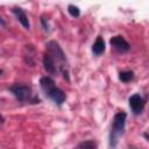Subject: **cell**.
Returning <instances> with one entry per match:
<instances>
[{"label":"cell","instance_id":"obj_1","mask_svg":"<svg viewBox=\"0 0 149 149\" xmlns=\"http://www.w3.org/2000/svg\"><path fill=\"white\" fill-rule=\"evenodd\" d=\"M47 52L52 57L56 66L58 70L62 71L63 73V77L69 80V68H68V61H66V57H65V54L64 51L61 49L59 44L56 42V41H49L47 43Z\"/></svg>","mask_w":149,"mask_h":149},{"label":"cell","instance_id":"obj_2","mask_svg":"<svg viewBox=\"0 0 149 149\" xmlns=\"http://www.w3.org/2000/svg\"><path fill=\"white\" fill-rule=\"evenodd\" d=\"M40 85H41V88L44 92V94L50 100H52L58 106L63 105V102L66 99V94L63 90H61L59 87H57L55 85V81L50 77H47V76L42 77L40 79Z\"/></svg>","mask_w":149,"mask_h":149},{"label":"cell","instance_id":"obj_3","mask_svg":"<svg viewBox=\"0 0 149 149\" xmlns=\"http://www.w3.org/2000/svg\"><path fill=\"white\" fill-rule=\"evenodd\" d=\"M126 118H127V114L125 112H118L114 115L113 123H112L111 132H109V147L111 148H115L120 136L123 135L125 125H126Z\"/></svg>","mask_w":149,"mask_h":149},{"label":"cell","instance_id":"obj_4","mask_svg":"<svg viewBox=\"0 0 149 149\" xmlns=\"http://www.w3.org/2000/svg\"><path fill=\"white\" fill-rule=\"evenodd\" d=\"M9 91L13 93V95L21 102H26V101H33L34 104L37 101L38 102V98H33V92L30 86L24 85V84H14L9 87Z\"/></svg>","mask_w":149,"mask_h":149},{"label":"cell","instance_id":"obj_5","mask_svg":"<svg viewBox=\"0 0 149 149\" xmlns=\"http://www.w3.org/2000/svg\"><path fill=\"white\" fill-rule=\"evenodd\" d=\"M128 102H129V106H130V108H132V112L134 113V114H140V113H142V111H143V108H144V105H146V101H144V99L140 95V94H133L129 99H128Z\"/></svg>","mask_w":149,"mask_h":149},{"label":"cell","instance_id":"obj_6","mask_svg":"<svg viewBox=\"0 0 149 149\" xmlns=\"http://www.w3.org/2000/svg\"><path fill=\"white\" fill-rule=\"evenodd\" d=\"M109 43H111V45H112L115 50H118V51H120V52H126V51H128L129 48H130L129 43H128V42L123 38V36H121V35L113 36V37L111 38Z\"/></svg>","mask_w":149,"mask_h":149},{"label":"cell","instance_id":"obj_7","mask_svg":"<svg viewBox=\"0 0 149 149\" xmlns=\"http://www.w3.org/2000/svg\"><path fill=\"white\" fill-rule=\"evenodd\" d=\"M12 12H13V14L16 16V19L19 20V22L23 26V28H26V29H29V28H30V23H29L28 16H27V14L24 13V10H23L22 8H20V7H14V8L12 9Z\"/></svg>","mask_w":149,"mask_h":149},{"label":"cell","instance_id":"obj_8","mask_svg":"<svg viewBox=\"0 0 149 149\" xmlns=\"http://www.w3.org/2000/svg\"><path fill=\"white\" fill-rule=\"evenodd\" d=\"M43 66H44L45 71L48 73H50V74H56L57 71H58V69H57V66H56L52 57L48 52H45L43 55Z\"/></svg>","mask_w":149,"mask_h":149},{"label":"cell","instance_id":"obj_9","mask_svg":"<svg viewBox=\"0 0 149 149\" xmlns=\"http://www.w3.org/2000/svg\"><path fill=\"white\" fill-rule=\"evenodd\" d=\"M104 51H105V41L101 36H98L92 45V52L95 56H100L101 54H104Z\"/></svg>","mask_w":149,"mask_h":149},{"label":"cell","instance_id":"obj_10","mask_svg":"<svg viewBox=\"0 0 149 149\" xmlns=\"http://www.w3.org/2000/svg\"><path fill=\"white\" fill-rule=\"evenodd\" d=\"M133 78H134V72L130 71V70H128V71H121L119 73V79L121 81H123V83H128V81L133 80Z\"/></svg>","mask_w":149,"mask_h":149},{"label":"cell","instance_id":"obj_11","mask_svg":"<svg viewBox=\"0 0 149 149\" xmlns=\"http://www.w3.org/2000/svg\"><path fill=\"white\" fill-rule=\"evenodd\" d=\"M78 149H97V143L93 140L83 141L78 144Z\"/></svg>","mask_w":149,"mask_h":149},{"label":"cell","instance_id":"obj_12","mask_svg":"<svg viewBox=\"0 0 149 149\" xmlns=\"http://www.w3.org/2000/svg\"><path fill=\"white\" fill-rule=\"evenodd\" d=\"M68 12H69L70 15L73 16V17H78V16L80 15L79 8H78L77 6H74V5H69V6H68Z\"/></svg>","mask_w":149,"mask_h":149},{"label":"cell","instance_id":"obj_13","mask_svg":"<svg viewBox=\"0 0 149 149\" xmlns=\"http://www.w3.org/2000/svg\"><path fill=\"white\" fill-rule=\"evenodd\" d=\"M41 23L43 26V29L45 31H49V24H48V21H47V19L44 16H41Z\"/></svg>","mask_w":149,"mask_h":149},{"label":"cell","instance_id":"obj_14","mask_svg":"<svg viewBox=\"0 0 149 149\" xmlns=\"http://www.w3.org/2000/svg\"><path fill=\"white\" fill-rule=\"evenodd\" d=\"M144 137H146V139H148V140H149V134H148V133H146V134H144Z\"/></svg>","mask_w":149,"mask_h":149},{"label":"cell","instance_id":"obj_15","mask_svg":"<svg viewBox=\"0 0 149 149\" xmlns=\"http://www.w3.org/2000/svg\"><path fill=\"white\" fill-rule=\"evenodd\" d=\"M129 149H134V148H129Z\"/></svg>","mask_w":149,"mask_h":149}]
</instances>
